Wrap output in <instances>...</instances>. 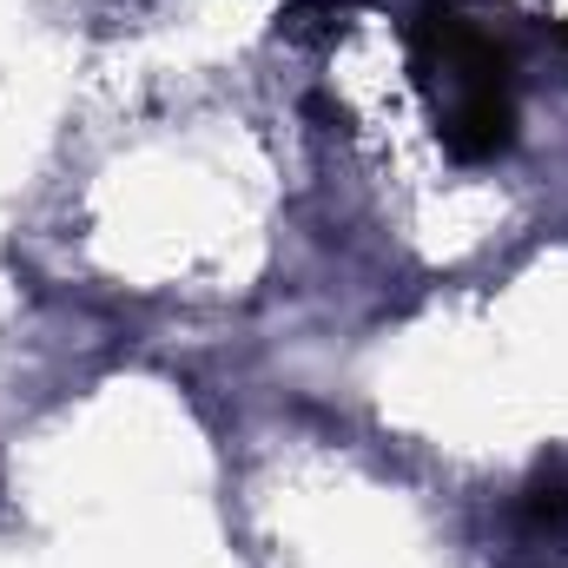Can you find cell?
<instances>
[{
  "label": "cell",
  "mask_w": 568,
  "mask_h": 568,
  "mask_svg": "<svg viewBox=\"0 0 568 568\" xmlns=\"http://www.w3.org/2000/svg\"><path fill=\"white\" fill-rule=\"evenodd\" d=\"M417 73L424 87L443 80V140L456 159H496L516 145L509 53L476 27H463L449 7H424L417 20Z\"/></svg>",
  "instance_id": "6da1fadb"
},
{
  "label": "cell",
  "mask_w": 568,
  "mask_h": 568,
  "mask_svg": "<svg viewBox=\"0 0 568 568\" xmlns=\"http://www.w3.org/2000/svg\"><path fill=\"white\" fill-rule=\"evenodd\" d=\"M523 523H529L536 536H542V529H549V536H562V529H568V463H562V456H556V463H542V469H536V483L523 489Z\"/></svg>",
  "instance_id": "7a4b0ae2"
},
{
  "label": "cell",
  "mask_w": 568,
  "mask_h": 568,
  "mask_svg": "<svg viewBox=\"0 0 568 568\" xmlns=\"http://www.w3.org/2000/svg\"><path fill=\"white\" fill-rule=\"evenodd\" d=\"M562 40H568V20H562Z\"/></svg>",
  "instance_id": "3957f363"
}]
</instances>
